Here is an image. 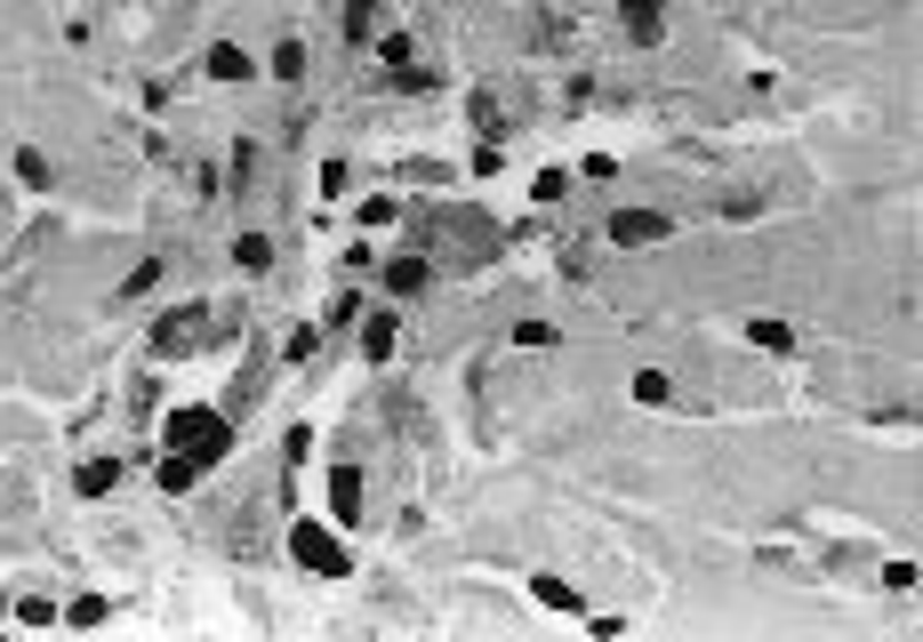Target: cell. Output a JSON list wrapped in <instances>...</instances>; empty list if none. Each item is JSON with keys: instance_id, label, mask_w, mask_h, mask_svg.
<instances>
[{"instance_id": "83f0119b", "label": "cell", "mask_w": 923, "mask_h": 642, "mask_svg": "<svg viewBox=\"0 0 923 642\" xmlns=\"http://www.w3.org/2000/svg\"><path fill=\"white\" fill-rule=\"evenodd\" d=\"M515 346H555V322H515Z\"/></svg>"}, {"instance_id": "ac0fdd59", "label": "cell", "mask_w": 923, "mask_h": 642, "mask_svg": "<svg viewBox=\"0 0 923 642\" xmlns=\"http://www.w3.org/2000/svg\"><path fill=\"white\" fill-rule=\"evenodd\" d=\"M250 177H257V145L242 137V145H233V161H225V193H250Z\"/></svg>"}, {"instance_id": "8fae6325", "label": "cell", "mask_w": 923, "mask_h": 642, "mask_svg": "<svg viewBox=\"0 0 923 642\" xmlns=\"http://www.w3.org/2000/svg\"><path fill=\"white\" fill-rule=\"evenodd\" d=\"M466 121L483 129V145H498V137H506V113H498V96H490V89H474V96H466Z\"/></svg>"}, {"instance_id": "5bb4252c", "label": "cell", "mask_w": 923, "mask_h": 642, "mask_svg": "<svg viewBox=\"0 0 923 642\" xmlns=\"http://www.w3.org/2000/svg\"><path fill=\"white\" fill-rule=\"evenodd\" d=\"M635 401H642V410H667V401H674V378H667V369H635V386H627Z\"/></svg>"}, {"instance_id": "8992f818", "label": "cell", "mask_w": 923, "mask_h": 642, "mask_svg": "<svg viewBox=\"0 0 923 642\" xmlns=\"http://www.w3.org/2000/svg\"><path fill=\"white\" fill-rule=\"evenodd\" d=\"M329 514H337V522H362V466H354V458L329 466Z\"/></svg>"}, {"instance_id": "e0dca14e", "label": "cell", "mask_w": 923, "mask_h": 642, "mask_svg": "<svg viewBox=\"0 0 923 642\" xmlns=\"http://www.w3.org/2000/svg\"><path fill=\"white\" fill-rule=\"evenodd\" d=\"M17 185H32V193H49V185H57V169H49L41 153H32V145H17Z\"/></svg>"}, {"instance_id": "ffe728a7", "label": "cell", "mask_w": 923, "mask_h": 642, "mask_svg": "<svg viewBox=\"0 0 923 642\" xmlns=\"http://www.w3.org/2000/svg\"><path fill=\"white\" fill-rule=\"evenodd\" d=\"M64 619H73V626H105L113 602H105V594H73V611H64Z\"/></svg>"}, {"instance_id": "52a82bcc", "label": "cell", "mask_w": 923, "mask_h": 642, "mask_svg": "<svg viewBox=\"0 0 923 642\" xmlns=\"http://www.w3.org/2000/svg\"><path fill=\"white\" fill-rule=\"evenodd\" d=\"M201 73H210V81H250L257 57H250L242 41H210V49H201Z\"/></svg>"}, {"instance_id": "ba28073f", "label": "cell", "mask_w": 923, "mask_h": 642, "mask_svg": "<svg viewBox=\"0 0 923 642\" xmlns=\"http://www.w3.org/2000/svg\"><path fill=\"white\" fill-rule=\"evenodd\" d=\"M434 274H426V257H386V297H418Z\"/></svg>"}, {"instance_id": "d4e9b609", "label": "cell", "mask_w": 923, "mask_h": 642, "mask_svg": "<svg viewBox=\"0 0 923 642\" xmlns=\"http://www.w3.org/2000/svg\"><path fill=\"white\" fill-rule=\"evenodd\" d=\"M402 177L409 185H450V169H442V161H402Z\"/></svg>"}, {"instance_id": "7c38bea8", "label": "cell", "mask_w": 923, "mask_h": 642, "mask_svg": "<svg viewBox=\"0 0 923 642\" xmlns=\"http://www.w3.org/2000/svg\"><path fill=\"white\" fill-rule=\"evenodd\" d=\"M153 482H161V490H169V498H185V490H193V482H201V466H193V458H185V450H169V458H161V466H153Z\"/></svg>"}, {"instance_id": "cb8c5ba5", "label": "cell", "mask_w": 923, "mask_h": 642, "mask_svg": "<svg viewBox=\"0 0 923 642\" xmlns=\"http://www.w3.org/2000/svg\"><path fill=\"white\" fill-rule=\"evenodd\" d=\"M354 217H362V233H378V225H394V201H386V193H369Z\"/></svg>"}, {"instance_id": "30bf717a", "label": "cell", "mask_w": 923, "mask_h": 642, "mask_svg": "<svg viewBox=\"0 0 923 642\" xmlns=\"http://www.w3.org/2000/svg\"><path fill=\"white\" fill-rule=\"evenodd\" d=\"M747 346H763V354H795V329L779 322V314H755V322H747Z\"/></svg>"}, {"instance_id": "f546056e", "label": "cell", "mask_w": 923, "mask_h": 642, "mask_svg": "<svg viewBox=\"0 0 923 642\" xmlns=\"http://www.w3.org/2000/svg\"><path fill=\"white\" fill-rule=\"evenodd\" d=\"M0 210H9V185H0Z\"/></svg>"}, {"instance_id": "7402d4cb", "label": "cell", "mask_w": 923, "mask_h": 642, "mask_svg": "<svg viewBox=\"0 0 923 642\" xmlns=\"http://www.w3.org/2000/svg\"><path fill=\"white\" fill-rule=\"evenodd\" d=\"M273 81H305V41H282V49H273Z\"/></svg>"}, {"instance_id": "277c9868", "label": "cell", "mask_w": 923, "mask_h": 642, "mask_svg": "<svg viewBox=\"0 0 923 642\" xmlns=\"http://www.w3.org/2000/svg\"><path fill=\"white\" fill-rule=\"evenodd\" d=\"M201 306H169L161 322H153V354H185V346H201Z\"/></svg>"}, {"instance_id": "4dcf8cb0", "label": "cell", "mask_w": 923, "mask_h": 642, "mask_svg": "<svg viewBox=\"0 0 923 642\" xmlns=\"http://www.w3.org/2000/svg\"><path fill=\"white\" fill-rule=\"evenodd\" d=\"M0 611H9V594H0Z\"/></svg>"}, {"instance_id": "f1b7e54d", "label": "cell", "mask_w": 923, "mask_h": 642, "mask_svg": "<svg viewBox=\"0 0 923 642\" xmlns=\"http://www.w3.org/2000/svg\"><path fill=\"white\" fill-rule=\"evenodd\" d=\"M305 450H314V434L290 426V434H282V458H290V466H305Z\"/></svg>"}, {"instance_id": "603a6c76", "label": "cell", "mask_w": 923, "mask_h": 642, "mask_svg": "<svg viewBox=\"0 0 923 642\" xmlns=\"http://www.w3.org/2000/svg\"><path fill=\"white\" fill-rule=\"evenodd\" d=\"M378 57H386V73H402V64H409V32H402V24L378 32Z\"/></svg>"}, {"instance_id": "4316f807", "label": "cell", "mask_w": 923, "mask_h": 642, "mask_svg": "<svg viewBox=\"0 0 923 642\" xmlns=\"http://www.w3.org/2000/svg\"><path fill=\"white\" fill-rule=\"evenodd\" d=\"M17 619H24V626H49V619H57V602H41V594H24V602H17Z\"/></svg>"}, {"instance_id": "5b68a950", "label": "cell", "mask_w": 923, "mask_h": 642, "mask_svg": "<svg viewBox=\"0 0 923 642\" xmlns=\"http://www.w3.org/2000/svg\"><path fill=\"white\" fill-rule=\"evenodd\" d=\"M619 24H627L635 49H659L667 41V9H659V0H619Z\"/></svg>"}, {"instance_id": "9c48e42d", "label": "cell", "mask_w": 923, "mask_h": 642, "mask_svg": "<svg viewBox=\"0 0 923 642\" xmlns=\"http://www.w3.org/2000/svg\"><path fill=\"white\" fill-rule=\"evenodd\" d=\"M386 32V0H346V41H378Z\"/></svg>"}, {"instance_id": "d6986e66", "label": "cell", "mask_w": 923, "mask_h": 642, "mask_svg": "<svg viewBox=\"0 0 923 642\" xmlns=\"http://www.w3.org/2000/svg\"><path fill=\"white\" fill-rule=\"evenodd\" d=\"M233 265H242V274H265V265H273V242H265V233H242V242H233Z\"/></svg>"}, {"instance_id": "44dd1931", "label": "cell", "mask_w": 923, "mask_h": 642, "mask_svg": "<svg viewBox=\"0 0 923 642\" xmlns=\"http://www.w3.org/2000/svg\"><path fill=\"white\" fill-rule=\"evenodd\" d=\"M530 201H546V210L570 201V177H562V169H538V177H530Z\"/></svg>"}, {"instance_id": "7a4b0ae2", "label": "cell", "mask_w": 923, "mask_h": 642, "mask_svg": "<svg viewBox=\"0 0 923 642\" xmlns=\"http://www.w3.org/2000/svg\"><path fill=\"white\" fill-rule=\"evenodd\" d=\"M290 562H297V570H314V579H346V570H354V554L337 547L322 522H305V514L290 522Z\"/></svg>"}, {"instance_id": "4fadbf2b", "label": "cell", "mask_w": 923, "mask_h": 642, "mask_svg": "<svg viewBox=\"0 0 923 642\" xmlns=\"http://www.w3.org/2000/svg\"><path fill=\"white\" fill-rule=\"evenodd\" d=\"M394 337H402V322H394V306H386L378 322L362 329V361H394Z\"/></svg>"}, {"instance_id": "6da1fadb", "label": "cell", "mask_w": 923, "mask_h": 642, "mask_svg": "<svg viewBox=\"0 0 923 642\" xmlns=\"http://www.w3.org/2000/svg\"><path fill=\"white\" fill-rule=\"evenodd\" d=\"M161 450H185L201 475L233 450V418L225 410H210V401H193V410H169V426H161Z\"/></svg>"}, {"instance_id": "2e32d148", "label": "cell", "mask_w": 923, "mask_h": 642, "mask_svg": "<svg viewBox=\"0 0 923 642\" xmlns=\"http://www.w3.org/2000/svg\"><path fill=\"white\" fill-rule=\"evenodd\" d=\"M113 482H121V458H89L81 475H73V490H81V498H105Z\"/></svg>"}, {"instance_id": "484cf974", "label": "cell", "mask_w": 923, "mask_h": 642, "mask_svg": "<svg viewBox=\"0 0 923 642\" xmlns=\"http://www.w3.org/2000/svg\"><path fill=\"white\" fill-rule=\"evenodd\" d=\"M153 282H161V257H145V265H136V274H129V282H121V297H145V289H153Z\"/></svg>"}, {"instance_id": "9a60e30c", "label": "cell", "mask_w": 923, "mask_h": 642, "mask_svg": "<svg viewBox=\"0 0 923 642\" xmlns=\"http://www.w3.org/2000/svg\"><path fill=\"white\" fill-rule=\"evenodd\" d=\"M530 594L546 602V611H562V619H587V602H578V594H570L562 579H546V570H538V579H530Z\"/></svg>"}, {"instance_id": "3957f363", "label": "cell", "mask_w": 923, "mask_h": 642, "mask_svg": "<svg viewBox=\"0 0 923 642\" xmlns=\"http://www.w3.org/2000/svg\"><path fill=\"white\" fill-rule=\"evenodd\" d=\"M667 210H610V242H619V249H659L667 242Z\"/></svg>"}]
</instances>
